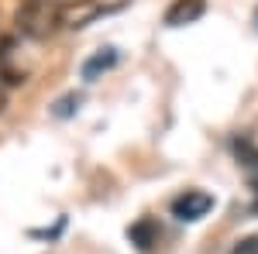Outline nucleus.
<instances>
[{
  "label": "nucleus",
  "instance_id": "6",
  "mask_svg": "<svg viewBox=\"0 0 258 254\" xmlns=\"http://www.w3.org/2000/svg\"><path fill=\"white\" fill-rule=\"evenodd\" d=\"M114 65H117V52L114 48H103V52H97V55H90V59L83 62V79L93 82V79H100V72H107Z\"/></svg>",
  "mask_w": 258,
  "mask_h": 254
},
{
  "label": "nucleus",
  "instance_id": "3",
  "mask_svg": "<svg viewBox=\"0 0 258 254\" xmlns=\"http://www.w3.org/2000/svg\"><path fill=\"white\" fill-rule=\"evenodd\" d=\"M172 216L176 220H182V223H193V220H200V216H207L210 210H214V196L203 193V189H186V193H179L176 199H172Z\"/></svg>",
  "mask_w": 258,
  "mask_h": 254
},
{
  "label": "nucleus",
  "instance_id": "7",
  "mask_svg": "<svg viewBox=\"0 0 258 254\" xmlns=\"http://www.w3.org/2000/svg\"><path fill=\"white\" fill-rule=\"evenodd\" d=\"M18 82H24V76H21L18 69L11 65V59L0 52V110L7 107V100H11V90H14Z\"/></svg>",
  "mask_w": 258,
  "mask_h": 254
},
{
  "label": "nucleus",
  "instance_id": "8",
  "mask_svg": "<svg viewBox=\"0 0 258 254\" xmlns=\"http://www.w3.org/2000/svg\"><path fill=\"white\" fill-rule=\"evenodd\" d=\"M231 254H258V234H255V237H244V240H238V244L231 247Z\"/></svg>",
  "mask_w": 258,
  "mask_h": 254
},
{
  "label": "nucleus",
  "instance_id": "1",
  "mask_svg": "<svg viewBox=\"0 0 258 254\" xmlns=\"http://www.w3.org/2000/svg\"><path fill=\"white\" fill-rule=\"evenodd\" d=\"M14 24L28 38H48L62 28V4L59 0H24L14 14Z\"/></svg>",
  "mask_w": 258,
  "mask_h": 254
},
{
  "label": "nucleus",
  "instance_id": "9",
  "mask_svg": "<svg viewBox=\"0 0 258 254\" xmlns=\"http://www.w3.org/2000/svg\"><path fill=\"white\" fill-rule=\"evenodd\" d=\"M255 21H258V18H255Z\"/></svg>",
  "mask_w": 258,
  "mask_h": 254
},
{
  "label": "nucleus",
  "instance_id": "2",
  "mask_svg": "<svg viewBox=\"0 0 258 254\" xmlns=\"http://www.w3.org/2000/svg\"><path fill=\"white\" fill-rule=\"evenodd\" d=\"M127 4L131 0H73V4H62V28H86L97 18L124 11Z\"/></svg>",
  "mask_w": 258,
  "mask_h": 254
},
{
  "label": "nucleus",
  "instance_id": "5",
  "mask_svg": "<svg viewBox=\"0 0 258 254\" xmlns=\"http://www.w3.org/2000/svg\"><path fill=\"white\" fill-rule=\"evenodd\" d=\"M127 237H131V244H138V251H155V244H159V237H162V230H159V223L152 220V216H141L138 223L127 230Z\"/></svg>",
  "mask_w": 258,
  "mask_h": 254
},
{
  "label": "nucleus",
  "instance_id": "4",
  "mask_svg": "<svg viewBox=\"0 0 258 254\" xmlns=\"http://www.w3.org/2000/svg\"><path fill=\"white\" fill-rule=\"evenodd\" d=\"M207 11V0H172V7L165 11V24L169 28H182V24H193L203 18Z\"/></svg>",
  "mask_w": 258,
  "mask_h": 254
}]
</instances>
